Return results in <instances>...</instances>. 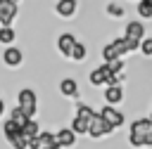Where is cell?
<instances>
[{"instance_id":"1","label":"cell","mask_w":152,"mask_h":149,"mask_svg":"<svg viewBox=\"0 0 152 149\" xmlns=\"http://www.w3.org/2000/svg\"><path fill=\"white\" fill-rule=\"evenodd\" d=\"M128 144L140 149V147H152V118L140 116L133 118L128 125Z\"/></svg>"},{"instance_id":"2","label":"cell","mask_w":152,"mask_h":149,"mask_svg":"<svg viewBox=\"0 0 152 149\" xmlns=\"http://www.w3.org/2000/svg\"><path fill=\"white\" fill-rule=\"evenodd\" d=\"M17 106H19L28 118H33L36 111H38V95H36V90L21 88V90L17 92Z\"/></svg>"},{"instance_id":"3","label":"cell","mask_w":152,"mask_h":149,"mask_svg":"<svg viewBox=\"0 0 152 149\" xmlns=\"http://www.w3.org/2000/svg\"><path fill=\"white\" fill-rule=\"evenodd\" d=\"M126 52H128L126 40L124 38H116V40H112V43H107L102 47V61L107 64V61H114V59H124Z\"/></svg>"},{"instance_id":"4","label":"cell","mask_w":152,"mask_h":149,"mask_svg":"<svg viewBox=\"0 0 152 149\" xmlns=\"http://www.w3.org/2000/svg\"><path fill=\"white\" fill-rule=\"evenodd\" d=\"M114 132V128L100 116V111H97V116L90 121V128H88V135L93 137V140H102V137H107V135H112Z\"/></svg>"},{"instance_id":"5","label":"cell","mask_w":152,"mask_h":149,"mask_svg":"<svg viewBox=\"0 0 152 149\" xmlns=\"http://www.w3.org/2000/svg\"><path fill=\"white\" fill-rule=\"evenodd\" d=\"M100 116L114 128V130H119V128H124V123H126V116H124V111H119L116 106H109V104H104L102 109H100Z\"/></svg>"},{"instance_id":"6","label":"cell","mask_w":152,"mask_h":149,"mask_svg":"<svg viewBox=\"0 0 152 149\" xmlns=\"http://www.w3.org/2000/svg\"><path fill=\"white\" fill-rule=\"evenodd\" d=\"M76 140H78V135H76L71 128H66V125L55 132V142H57L59 149H71V147L76 144Z\"/></svg>"},{"instance_id":"7","label":"cell","mask_w":152,"mask_h":149,"mask_svg":"<svg viewBox=\"0 0 152 149\" xmlns=\"http://www.w3.org/2000/svg\"><path fill=\"white\" fill-rule=\"evenodd\" d=\"M17 12H19V9H17V2H12V0H0V24H2V26H12Z\"/></svg>"},{"instance_id":"8","label":"cell","mask_w":152,"mask_h":149,"mask_svg":"<svg viewBox=\"0 0 152 149\" xmlns=\"http://www.w3.org/2000/svg\"><path fill=\"white\" fill-rule=\"evenodd\" d=\"M76 43H78V40H76V35H74V33H62V35L57 38V50H59V54L71 59V52H74Z\"/></svg>"},{"instance_id":"9","label":"cell","mask_w":152,"mask_h":149,"mask_svg":"<svg viewBox=\"0 0 152 149\" xmlns=\"http://www.w3.org/2000/svg\"><path fill=\"white\" fill-rule=\"evenodd\" d=\"M124 99H126L124 85H109V88H104V102H107L109 106H116V104H121Z\"/></svg>"},{"instance_id":"10","label":"cell","mask_w":152,"mask_h":149,"mask_svg":"<svg viewBox=\"0 0 152 149\" xmlns=\"http://www.w3.org/2000/svg\"><path fill=\"white\" fill-rule=\"evenodd\" d=\"M142 35H145V26H142V21H128V24H126V28H124V38L142 43V40H145Z\"/></svg>"},{"instance_id":"11","label":"cell","mask_w":152,"mask_h":149,"mask_svg":"<svg viewBox=\"0 0 152 149\" xmlns=\"http://www.w3.org/2000/svg\"><path fill=\"white\" fill-rule=\"evenodd\" d=\"M2 61H5L10 69H17V66L24 61V54H21V50H19V47L10 45V47H5V52H2Z\"/></svg>"},{"instance_id":"12","label":"cell","mask_w":152,"mask_h":149,"mask_svg":"<svg viewBox=\"0 0 152 149\" xmlns=\"http://www.w3.org/2000/svg\"><path fill=\"white\" fill-rule=\"evenodd\" d=\"M107 73H109V71H107V66H104V64H100L97 69H93V71H90L88 83H90L93 88H104V85H107Z\"/></svg>"},{"instance_id":"13","label":"cell","mask_w":152,"mask_h":149,"mask_svg":"<svg viewBox=\"0 0 152 149\" xmlns=\"http://www.w3.org/2000/svg\"><path fill=\"white\" fill-rule=\"evenodd\" d=\"M59 92L66 97V99H76L78 97V83L74 78H62L59 80Z\"/></svg>"},{"instance_id":"14","label":"cell","mask_w":152,"mask_h":149,"mask_svg":"<svg viewBox=\"0 0 152 149\" xmlns=\"http://www.w3.org/2000/svg\"><path fill=\"white\" fill-rule=\"evenodd\" d=\"M55 12L59 14V17H74L76 14V0H57V5H55Z\"/></svg>"},{"instance_id":"15","label":"cell","mask_w":152,"mask_h":149,"mask_svg":"<svg viewBox=\"0 0 152 149\" xmlns=\"http://www.w3.org/2000/svg\"><path fill=\"white\" fill-rule=\"evenodd\" d=\"M2 135H5V140H7V142H12L14 137H19V135H21V125H17L14 121H10V118H7V121L2 123Z\"/></svg>"},{"instance_id":"16","label":"cell","mask_w":152,"mask_h":149,"mask_svg":"<svg viewBox=\"0 0 152 149\" xmlns=\"http://www.w3.org/2000/svg\"><path fill=\"white\" fill-rule=\"evenodd\" d=\"M21 135H24L28 142H31V140H36V137L40 135V125H38V121H36V118H31V121L21 128Z\"/></svg>"},{"instance_id":"17","label":"cell","mask_w":152,"mask_h":149,"mask_svg":"<svg viewBox=\"0 0 152 149\" xmlns=\"http://www.w3.org/2000/svg\"><path fill=\"white\" fill-rule=\"evenodd\" d=\"M14 38H17V33H14L12 26H0V43H2L5 47H10V45L14 43Z\"/></svg>"},{"instance_id":"18","label":"cell","mask_w":152,"mask_h":149,"mask_svg":"<svg viewBox=\"0 0 152 149\" xmlns=\"http://www.w3.org/2000/svg\"><path fill=\"white\" fill-rule=\"evenodd\" d=\"M10 121H14L17 125H21V128H24V125H26L31 118H28V116H26V114H24L19 106H14V109H10Z\"/></svg>"},{"instance_id":"19","label":"cell","mask_w":152,"mask_h":149,"mask_svg":"<svg viewBox=\"0 0 152 149\" xmlns=\"http://www.w3.org/2000/svg\"><path fill=\"white\" fill-rule=\"evenodd\" d=\"M69 128H71V130H74L76 135H88V128H90V125H88V121H83V118L74 116V118H71V125H69Z\"/></svg>"},{"instance_id":"20","label":"cell","mask_w":152,"mask_h":149,"mask_svg":"<svg viewBox=\"0 0 152 149\" xmlns=\"http://www.w3.org/2000/svg\"><path fill=\"white\" fill-rule=\"evenodd\" d=\"M86 57H88L86 43H76V47H74V52H71V59H74V61H83Z\"/></svg>"},{"instance_id":"21","label":"cell","mask_w":152,"mask_h":149,"mask_svg":"<svg viewBox=\"0 0 152 149\" xmlns=\"http://www.w3.org/2000/svg\"><path fill=\"white\" fill-rule=\"evenodd\" d=\"M138 14L142 19H150L152 17V0H138Z\"/></svg>"},{"instance_id":"22","label":"cell","mask_w":152,"mask_h":149,"mask_svg":"<svg viewBox=\"0 0 152 149\" xmlns=\"http://www.w3.org/2000/svg\"><path fill=\"white\" fill-rule=\"evenodd\" d=\"M10 147H12V149H28V140H26L24 135H19V137H14V140L10 142Z\"/></svg>"},{"instance_id":"23","label":"cell","mask_w":152,"mask_h":149,"mask_svg":"<svg viewBox=\"0 0 152 149\" xmlns=\"http://www.w3.org/2000/svg\"><path fill=\"white\" fill-rule=\"evenodd\" d=\"M107 14H109V17H124V7L116 5V2H109V5H107Z\"/></svg>"},{"instance_id":"24","label":"cell","mask_w":152,"mask_h":149,"mask_svg":"<svg viewBox=\"0 0 152 149\" xmlns=\"http://www.w3.org/2000/svg\"><path fill=\"white\" fill-rule=\"evenodd\" d=\"M140 52H142L145 57H152V35H150V38H145V40L140 43Z\"/></svg>"},{"instance_id":"25","label":"cell","mask_w":152,"mask_h":149,"mask_svg":"<svg viewBox=\"0 0 152 149\" xmlns=\"http://www.w3.org/2000/svg\"><path fill=\"white\" fill-rule=\"evenodd\" d=\"M2 114H5V99L0 97V116H2Z\"/></svg>"},{"instance_id":"26","label":"cell","mask_w":152,"mask_h":149,"mask_svg":"<svg viewBox=\"0 0 152 149\" xmlns=\"http://www.w3.org/2000/svg\"><path fill=\"white\" fill-rule=\"evenodd\" d=\"M43 149H59V147H57V142H52V144H48V147H43Z\"/></svg>"},{"instance_id":"27","label":"cell","mask_w":152,"mask_h":149,"mask_svg":"<svg viewBox=\"0 0 152 149\" xmlns=\"http://www.w3.org/2000/svg\"><path fill=\"white\" fill-rule=\"evenodd\" d=\"M12 2H19V0H12Z\"/></svg>"},{"instance_id":"28","label":"cell","mask_w":152,"mask_h":149,"mask_svg":"<svg viewBox=\"0 0 152 149\" xmlns=\"http://www.w3.org/2000/svg\"><path fill=\"white\" fill-rule=\"evenodd\" d=\"M150 118H152V114H150Z\"/></svg>"}]
</instances>
